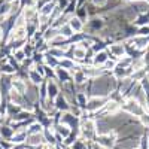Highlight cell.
Listing matches in <instances>:
<instances>
[{"label": "cell", "instance_id": "cell-12", "mask_svg": "<svg viewBox=\"0 0 149 149\" xmlns=\"http://www.w3.org/2000/svg\"><path fill=\"white\" fill-rule=\"evenodd\" d=\"M57 131L61 134V136H63V137H67V136H69V128H67V125H58L57 127Z\"/></svg>", "mask_w": 149, "mask_h": 149}, {"label": "cell", "instance_id": "cell-1", "mask_svg": "<svg viewBox=\"0 0 149 149\" xmlns=\"http://www.w3.org/2000/svg\"><path fill=\"white\" fill-rule=\"evenodd\" d=\"M98 145L100 146H103L104 149H107V148H112L115 145V136L113 134H102L100 137H98Z\"/></svg>", "mask_w": 149, "mask_h": 149}, {"label": "cell", "instance_id": "cell-3", "mask_svg": "<svg viewBox=\"0 0 149 149\" xmlns=\"http://www.w3.org/2000/svg\"><path fill=\"white\" fill-rule=\"evenodd\" d=\"M30 145H40L42 142H43V136L40 134V133H34V134H30V137H29V140H27Z\"/></svg>", "mask_w": 149, "mask_h": 149}, {"label": "cell", "instance_id": "cell-5", "mask_svg": "<svg viewBox=\"0 0 149 149\" xmlns=\"http://www.w3.org/2000/svg\"><path fill=\"white\" fill-rule=\"evenodd\" d=\"M106 60H107L106 52H98L95 55V58H94V63L95 64H103V63H106Z\"/></svg>", "mask_w": 149, "mask_h": 149}, {"label": "cell", "instance_id": "cell-17", "mask_svg": "<svg viewBox=\"0 0 149 149\" xmlns=\"http://www.w3.org/2000/svg\"><path fill=\"white\" fill-rule=\"evenodd\" d=\"M140 121H142V124H143V125H148V127H149V115H146V113H142V116H140Z\"/></svg>", "mask_w": 149, "mask_h": 149}, {"label": "cell", "instance_id": "cell-2", "mask_svg": "<svg viewBox=\"0 0 149 149\" xmlns=\"http://www.w3.org/2000/svg\"><path fill=\"white\" fill-rule=\"evenodd\" d=\"M103 100L102 98H93V100H90V103L86 104V109L88 110H97V109H100L103 106Z\"/></svg>", "mask_w": 149, "mask_h": 149}, {"label": "cell", "instance_id": "cell-23", "mask_svg": "<svg viewBox=\"0 0 149 149\" xmlns=\"http://www.w3.org/2000/svg\"><path fill=\"white\" fill-rule=\"evenodd\" d=\"M94 3H95V5H104L106 0H94Z\"/></svg>", "mask_w": 149, "mask_h": 149}, {"label": "cell", "instance_id": "cell-16", "mask_svg": "<svg viewBox=\"0 0 149 149\" xmlns=\"http://www.w3.org/2000/svg\"><path fill=\"white\" fill-rule=\"evenodd\" d=\"M61 66H63V69H73L74 67L70 60H63V61H61Z\"/></svg>", "mask_w": 149, "mask_h": 149}, {"label": "cell", "instance_id": "cell-7", "mask_svg": "<svg viewBox=\"0 0 149 149\" xmlns=\"http://www.w3.org/2000/svg\"><path fill=\"white\" fill-rule=\"evenodd\" d=\"M57 93H58V90H57L55 84H54V82H49V85H48V94H49V97L54 98V97L57 95Z\"/></svg>", "mask_w": 149, "mask_h": 149}, {"label": "cell", "instance_id": "cell-10", "mask_svg": "<svg viewBox=\"0 0 149 149\" xmlns=\"http://www.w3.org/2000/svg\"><path fill=\"white\" fill-rule=\"evenodd\" d=\"M57 106H58V109H63V110H67V109H69L67 102H66V98H64V97H58V100H57Z\"/></svg>", "mask_w": 149, "mask_h": 149}, {"label": "cell", "instance_id": "cell-19", "mask_svg": "<svg viewBox=\"0 0 149 149\" xmlns=\"http://www.w3.org/2000/svg\"><path fill=\"white\" fill-rule=\"evenodd\" d=\"M30 128H31V133H40V125L39 124H33Z\"/></svg>", "mask_w": 149, "mask_h": 149}, {"label": "cell", "instance_id": "cell-15", "mask_svg": "<svg viewBox=\"0 0 149 149\" xmlns=\"http://www.w3.org/2000/svg\"><path fill=\"white\" fill-rule=\"evenodd\" d=\"M30 79H31V81H33L34 84H40V79H42V78H40V76H39V74H37V73L31 72V73H30Z\"/></svg>", "mask_w": 149, "mask_h": 149}, {"label": "cell", "instance_id": "cell-25", "mask_svg": "<svg viewBox=\"0 0 149 149\" xmlns=\"http://www.w3.org/2000/svg\"><path fill=\"white\" fill-rule=\"evenodd\" d=\"M148 134H149V133H148Z\"/></svg>", "mask_w": 149, "mask_h": 149}, {"label": "cell", "instance_id": "cell-9", "mask_svg": "<svg viewBox=\"0 0 149 149\" xmlns=\"http://www.w3.org/2000/svg\"><path fill=\"white\" fill-rule=\"evenodd\" d=\"M66 70L67 69H57V74L61 81H69V73Z\"/></svg>", "mask_w": 149, "mask_h": 149}, {"label": "cell", "instance_id": "cell-21", "mask_svg": "<svg viewBox=\"0 0 149 149\" xmlns=\"http://www.w3.org/2000/svg\"><path fill=\"white\" fill-rule=\"evenodd\" d=\"M140 34H142V36L149 34V27H143V29H140Z\"/></svg>", "mask_w": 149, "mask_h": 149}, {"label": "cell", "instance_id": "cell-18", "mask_svg": "<svg viewBox=\"0 0 149 149\" xmlns=\"http://www.w3.org/2000/svg\"><path fill=\"white\" fill-rule=\"evenodd\" d=\"M104 66H106V69H115L116 63H115V61H107V60H106V63H104Z\"/></svg>", "mask_w": 149, "mask_h": 149}, {"label": "cell", "instance_id": "cell-11", "mask_svg": "<svg viewBox=\"0 0 149 149\" xmlns=\"http://www.w3.org/2000/svg\"><path fill=\"white\" fill-rule=\"evenodd\" d=\"M52 10H54V5H52V3H48V5L42 9V15H43V17H48V15H51Z\"/></svg>", "mask_w": 149, "mask_h": 149}, {"label": "cell", "instance_id": "cell-13", "mask_svg": "<svg viewBox=\"0 0 149 149\" xmlns=\"http://www.w3.org/2000/svg\"><path fill=\"white\" fill-rule=\"evenodd\" d=\"M134 43H137L136 45L137 48H145L148 45V40H146V37H140V39H134Z\"/></svg>", "mask_w": 149, "mask_h": 149}, {"label": "cell", "instance_id": "cell-22", "mask_svg": "<svg viewBox=\"0 0 149 149\" xmlns=\"http://www.w3.org/2000/svg\"><path fill=\"white\" fill-rule=\"evenodd\" d=\"M148 148V137H143L142 139V149H146Z\"/></svg>", "mask_w": 149, "mask_h": 149}, {"label": "cell", "instance_id": "cell-6", "mask_svg": "<svg viewBox=\"0 0 149 149\" xmlns=\"http://www.w3.org/2000/svg\"><path fill=\"white\" fill-rule=\"evenodd\" d=\"M110 51L113 52V55H116V57H122V54H124V46L122 45H113L110 48Z\"/></svg>", "mask_w": 149, "mask_h": 149}, {"label": "cell", "instance_id": "cell-20", "mask_svg": "<svg viewBox=\"0 0 149 149\" xmlns=\"http://www.w3.org/2000/svg\"><path fill=\"white\" fill-rule=\"evenodd\" d=\"M15 57H17V60H18V61H21V60L24 58V52H22V51H18V52L15 54Z\"/></svg>", "mask_w": 149, "mask_h": 149}, {"label": "cell", "instance_id": "cell-4", "mask_svg": "<svg viewBox=\"0 0 149 149\" xmlns=\"http://www.w3.org/2000/svg\"><path fill=\"white\" fill-rule=\"evenodd\" d=\"M69 26H70V29H72L73 31H76V33H79V31L82 30V22H81L79 18H72V19L69 21Z\"/></svg>", "mask_w": 149, "mask_h": 149}, {"label": "cell", "instance_id": "cell-14", "mask_svg": "<svg viewBox=\"0 0 149 149\" xmlns=\"http://www.w3.org/2000/svg\"><path fill=\"white\" fill-rule=\"evenodd\" d=\"M118 109V103L116 102H109L107 104H106V110H109V112H113V110H116Z\"/></svg>", "mask_w": 149, "mask_h": 149}, {"label": "cell", "instance_id": "cell-8", "mask_svg": "<svg viewBox=\"0 0 149 149\" xmlns=\"http://www.w3.org/2000/svg\"><path fill=\"white\" fill-rule=\"evenodd\" d=\"M58 31H60V34H61V36H64V37H70V36H72V33H73V30L70 29V26H63Z\"/></svg>", "mask_w": 149, "mask_h": 149}, {"label": "cell", "instance_id": "cell-24", "mask_svg": "<svg viewBox=\"0 0 149 149\" xmlns=\"http://www.w3.org/2000/svg\"><path fill=\"white\" fill-rule=\"evenodd\" d=\"M148 146H149V143H148Z\"/></svg>", "mask_w": 149, "mask_h": 149}]
</instances>
